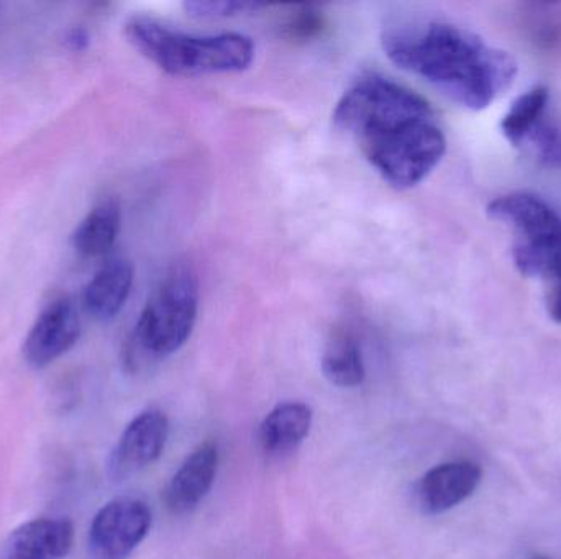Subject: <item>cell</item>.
<instances>
[{
    "label": "cell",
    "mask_w": 561,
    "mask_h": 559,
    "mask_svg": "<svg viewBox=\"0 0 561 559\" xmlns=\"http://www.w3.org/2000/svg\"><path fill=\"white\" fill-rule=\"evenodd\" d=\"M488 213L513 230V259L526 278L561 279V217L542 197L510 193L496 197Z\"/></svg>",
    "instance_id": "277c9868"
},
{
    "label": "cell",
    "mask_w": 561,
    "mask_h": 559,
    "mask_svg": "<svg viewBox=\"0 0 561 559\" xmlns=\"http://www.w3.org/2000/svg\"><path fill=\"white\" fill-rule=\"evenodd\" d=\"M480 466L451 462L435 466L415 486V502L427 515L444 514L473 496L481 482Z\"/></svg>",
    "instance_id": "9c48e42d"
},
{
    "label": "cell",
    "mask_w": 561,
    "mask_h": 559,
    "mask_svg": "<svg viewBox=\"0 0 561 559\" xmlns=\"http://www.w3.org/2000/svg\"><path fill=\"white\" fill-rule=\"evenodd\" d=\"M122 213L117 200H101L72 233V246L79 255L98 258L114 246L121 232Z\"/></svg>",
    "instance_id": "5bb4252c"
},
{
    "label": "cell",
    "mask_w": 561,
    "mask_h": 559,
    "mask_svg": "<svg viewBox=\"0 0 561 559\" xmlns=\"http://www.w3.org/2000/svg\"><path fill=\"white\" fill-rule=\"evenodd\" d=\"M312 410L302 403L276 406L260 426V443L272 456H284L299 449L312 427Z\"/></svg>",
    "instance_id": "4fadbf2b"
},
{
    "label": "cell",
    "mask_w": 561,
    "mask_h": 559,
    "mask_svg": "<svg viewBox=\"0 0 561 559\" xmlns=\"http://www.w3.org/2000/svg\"><path fill=\"white\" fill-rule=\"evenodd\" d=\"M125 35L145 58L173 75L242 72L255 58L252 38L242 33L193 35L148 15L128 19Z\"/></svg>",
    "instance_id": "3957f363"
},
{
    "label": "cell",
    "mask_w": 561,
    "mask_h": 559,
    "mask_svg": "<svg viewBox=\"0 0 561 559\" xmlns=\"http://www.w3.org/2000/svg\"><path fill=\"white\" fill-rule=\"evenodd\" d=\"M263 9L262 3L239 0H191L184 3L187 15L197 20H224Z\"/></svg>",
    "instance_id": "ac0fdd59"
},
{
    "label": "cell",
    "mask_w": 561,
    "mask_h": 559,
    "mask_svg": "<svg viewBox=\"0 0 561 559\" xmlns=\"http://www.w3.org/2000/svg\"><path fill=\"white\" fill-rule=\"evenodd\" d=\"M333 124L396 189L421 184L440 163L447 138L434 108L417 92L382 75H366L343 94Z\"/></svg>",
    "instance_id": "6da1fadb"
},
{
    "label": "cell",
    "mask_w": 561,
    "mask_h": 559,
    "mask_svg": "<svg viewBox=\"0 0 561 559\" xmlns=\"http://www.w3.org/2000/svg\"><path fill=\"white\" fill-rule=\"evenodd\" d=\"M549 98V89L536 85L514 101L501 121V130L513 147L523 148L530 131L546 117Z\"/></svg>",
    "instance_id": "2e32d148"
},
{
    "label": "cell",
    "mask_w": 561,
    "mask_h": 559,
    "mask_svg": "<svg viewBox=\"0 0 561 559\" xmlns=\"http://www.w3.org/2000/svg\"><path fill=\"white\" fill-rule=\"evenodd\" d=\"M89 38L88 33L82 28H75L69 32L68 43L72 49H82L88 45Z\"/></svg>",
    "instance_id": "44dd1931"
},
{
    "label": "cell",
    "mask_w": 561,
    "mask_h": 559,
    "mask_svg": "<svg viewBox=\"0 0 561 559\" xmlns=\"http://www.w3.org/2000/svg\"><path fill=\"white\" fill-rule=\"evenodd\" d=\"M134 286V266L124 258L105 263L84 292L85 311L98 321H111L124 308Z\"/></svg>",
    "instance_id": "7c38bea8"
},
{
    "label": "cell",
    "mask_w": 561,
    "mask_h": 559,
    "mask_svg": "<svg viewBox=\"0 0 561 559\" xmlns=\"http://www.w3.org/2000/svg\"><path fill=\"white\" fill-rule=\"evenodd\" d=\"M199 312V281L186 265L174 266L154 289L135 325L131 347L141 357H170L186 345Z\"/></svg>",
    "instance_id": "5b68a950"
},
{
    "label": "cell",
    "mask_w": 561,
    "mask_h": 559,
    "mask_svg": "<svg viewBox=\"0 0 561 559\" xmlns=\"http://www.w3.org/2000/svg\"><path fill=\"white\" fill-rule=\"evenodd\" d=\"M523 148H529L537 161L550 170L561 171V127L547 121L546 117L536 125Z\"/></svg>",
    "instance_id": "e0dca14e"
},
{
    "label": "cell",
    "mask_w": 561,
    "mask_h": 559,
    "mask_svg": "<svg viewBox=\"0 0 561 559\" xmlns=\"http://www.w3.org/2000/svg\"><path fill=\"white\" fill-rule=\"evenodd\" d=\"M81 335V315L71 299H58L36 318L23 343L30 366H48L68 353Z\"/></svg>",
    "instance_id": "ba28073f"
},
{
    "label": "cell",
    "mask_w": 561,
    "mask_h": 559,
    "mask_svg": "<svg viewBox=\"0 0 561 559\" xmlns=\"http://www.w3.org/2000/svg\"><path fill=\"white\" fill-rule=\"evenodd\" d=\"M381 43L396 66L424 79L468 110L490 107L517 75L513 56L451 23L389 28Z\"/></svg>",
    "instance_id": "7a4b0ae2"
},
{
    "label": "cell",
    "mask_w": 561,
    "mask_h": 559,
    "mask_svg": "<svg viewBox=\"0 0 561 559\" xmlns=\"http://www.w3.org/2000/svg\"><path fill=\"white\" fill-rule=\"evenodd\" d=\"M170 436V422L164 412L148 409L135 417L118 439L108 462L112 478L127 479L163 455Z\"/></svg>",
    "instance_id": "52a82bcc"
},
{
    "label": "cell",
    "mask_w": 561,
    "mask_h": 559,
    "mask_svg": "<svg viewBox=\"0 0 561 559\" xmlns=\"http://www.w3.org/2000/svg\"><path fill=\"white\" fill-rule=\"evenodd\" d=\"M75 527L62 517L35 519L12 532L0 547V559H66Z\"/></svg>",
    "instance_id": "30bf717a"
},
{
    "label": "cell",
    "mask_w": 561,
    "mask_h": 559,
    "mask_svg": "<svg viewBox=\"0 0 561 559\" xmlns=\"http://www.w3.org/2000/svg\"><path fill=\"white\" fill-rule=\"evenodd\" d=\"M549 315L557 324H561V279L556 282V288L550 292Z\"/></svg>",
    "instance_id": "ffe728a7"
},
{
    "label": "cell",
    "mask_w": 561,
    "mask_h": 559,
    "mask_svg": "<svg viewBox=\"0 0 561 559\" xmlns=\"http://www.w3.org/2000/svg\"><path fill=\"white\" fill-rule=\"evenodd\" d=\"M323 376L339 387H356L365 381L362 350L350 331L336 330L322 354Z\"/></svg>",
    "instance_id": "9a60e30c"
},
{
    "label": "cell",
    "mask_w": 561,
    "mask_h": 559,
    "mask_svg": "<svg viewBox=\"0 0 561 559\" xmlns=\"http://www.w3.org/2000/svg\"><path fill=\"white\" fill-rule=\"evenodd\" d=\"M151 511L138 499L122 498L105 504L89 528V548L95 559H127L147 538Z\"/></svg>",
    "instance_id": "8992f818"
},
{
    "label": "cell",
    "mask_w": 561,
    "mask_h": 559,
    "mask_svg": "<svg viewBox=\"0 0 561 559\" xmlns=\"http://www.w3.org/2000/svg\"><path fill=\"white\" fill-rule=\"evenodd\" d=\"M219 469V449L206 442L197 446L174 473L164 491V502L173 514H187L204 501Z\"/></svg>",
    "instance_id": "8fae6325"
},
{
    "label": "cell",
    "mask_w": 561,
    "mask_h": 559,
    "mask_svg": "<svg viewBox=\"0 0 561 559\" xmlns=\"http://www.w3.org/2000/svg\"><path fill=\"white\" fill-rule=\"evenodd\" d=\"M320 28H322V16L310 7H302L299 12L290 16L289 23H287V33L290 38H312Z\"/></svg>",
    "instance_id": "d6986e66"
}]
</instances>
